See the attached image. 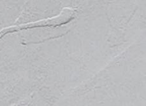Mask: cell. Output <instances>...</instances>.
Here are the masks:
<instances>
[{
    "label": "cell",
    "instance_id": "cell-1",
    "mask_svg": "<svg viewBox=\"0 0 146 106\" xmlns=\"http://www.w3.org/2000/svg\"><path fill=\"white\" fill-rule=\"evenodd\" d=\"M73 14H74V12H73L72 10L69 9H64L63 12H61V14L56 17L48 18L47 20L38 21L36 22L29 23L28 24H25V25L10 27V28L3 29L1 31H0V38H2L5 34L9 33V32L17 31L19 30L38 28V27L60 26L61 24H66L70 21V20L72 18V17Z\"/></svg>",
    "mask_w": 146,
    "mask_h": 106
}]
</instances>
